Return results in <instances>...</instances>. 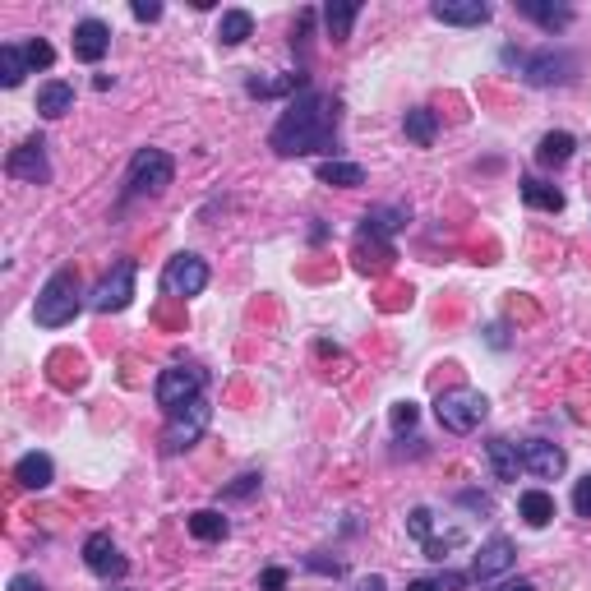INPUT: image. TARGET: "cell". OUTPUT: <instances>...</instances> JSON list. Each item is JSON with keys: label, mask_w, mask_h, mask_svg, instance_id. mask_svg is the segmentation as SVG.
I'll use <instances>...</instances> for the list:
<instances>
[{"label": "cell", "mask_w": 591, "mask_h": 591, "mask_svg": "<svg viewBox=\"0 0 591 591\" xmlns=\"http://www.w3.org/2000/svg\"><path fill=\"white\" fill-rule=\"evenodd\" d=\"M485 458H490V471H495V481H518L522 471V448L513 439H490L485 444Z\"/></svg>", "instance_id": "ac0fdd59"}, {"label": "cell", "mask_w": 591, "mask_h": 591, "mask_svg": "<svg viewBox=\"0 0 591 591\" xmlns=\"http://www.w3.org/2000/svg\"><path fill=\"white\" fill-rule=\"evenodd\" d=\"M171 181H176L171 153H162V148H139V153L130 157V171H125V199H157Z\"/></svg>", "instance_id": "3957f363"}, {"label": "cell", "mask_w": 591, "mask_h": 591, "mask_svg": "<svg viewBox=\"0 0 591 591\" xmlns=\"http://www.w3.org/2000/svg\"><path fill=\"white\" fill-rule=\"evenodd\" d=\"M134 259H121V264L111 268L107 278L97 282V291L88 296V310H97V314H121L125 305H130V296H134Z\"/></svg>", "instance_id": "ba28073f"}, {"label": "cell", "mask_w": 591, "mask_h": 591, "mask_svg": "<svg viewBox=\"0 0 591 591\" xmlns=\"http://www.w3.org/2000/svg\"><path fill=\"white\" fill-rule=\"evenodd\" d=\"M467 587V573H444V578H439V591H462Z\"/></svg>", "instance_id": "f35d334b"}, {"label": "cell", "mask_w": 591, "mask_h": 591, "mask_svg": "<svg viewBox=\"0 0 591 591\" xmlns=\"http://www.w3.org/2000/svg\"><path fill=\"white\" fill-rule=\"evenodd\" d=\"M430 14H435L439 24H458V28H481L490 24V5L485 0H435L430 5Z\"/></svg>", "instance_id": "5bb4252c"}, {"label": "cell", "mask_w": 591, "mask_h": 591, "mask_svg": "<svg viewBox=\"0 0 591 591\" xmlns=\"http://www.w3.org/2000/svg\"><path fill=\"white\" fill-rule=\"evenodd\" d=\"M24 74H33V70H28L24 47L5 42V47H0V84H5V88H19V84H24Z\"/></svg>", "instance_id": "4316f807"}, {"label": "cell", "mask_w": 591, "mask_h": 591, "mask_svg": "<svg viewBox=\"0 0 591 591\" xmlns=\"http://www.w3.org/2000/svg\"><path fill=\"white\" fill-rule=\"evenodd\" d=\"M10 591H42V582L28 578V573H14V578H10Z\"/></svg>", "instance_id": "74e56055"}, {"label": "cell", "mask_w": 591, "mask_h": 591, "mask_svg": "<svg viewBox=\"0 0 591 591\" xmlns=\"http://www.w3.org/2000/svg\"><path fill=\"white\" fill-rule=\"evenodd\" d=\"M24 56H28V70H51V61H56V51H51V42H42V37L24 42Z\"/></svg>", "instance_id": "f546056e"}, {"label": "cell", "mask_w": 591, "mask_h": 591, "mask_svg": "<svg viewBox=\"0 0 591 591\" xmlns=\"http://www.w3.org/2000/svg\"><path fill=\"white\" fill-rule=\"evenodd\" d=\"M522 199H527L531 208H541V213H559L564 208V190L550 181H541V176H522Z\"/></svg>", "instance_id": "7402d4cb"}, {"label": "cell", "mask_w": 591, "mask_h": 591, "mask_svg": "<svg viewBox=\"0 0 591 591\" xmlns=\"http://www.w3.org/2000/svg\"><path fill=\"white\" fill-rule=\"evenodd\" d=\"M361 591H384V578H370V582H365Z\"/></svg>", "instance_id": "b9f144b4"}, {"label": "cell", "mask_w": 591, "mask_h": 591, "mask_svg": "<svg viewBox=\"0 0 591 591\" xmlns=\"http://www.w3.org/2000/svg\"><path fill=\"white\" fill-rule=\"evenodd\" d=\"M84 310V291H79V278H74V268H56L42 291H37V305H33V319L42 328H65L74 324V314Z\"/></svg>", "instance_id": "7a4b0ae2"}, {"label": "cell", "mask_w": 591, "mask_h": 591, "mask_svg": "<svg viewBox=\"0 0 591 591\" xmlns=\"http://www.w3.org/2000/svg\"><path fill=\"white\" fill-rule=\"evenodd\" d=\"M111 51V28L102 19H84V24H74V56L84 65H97L102 56Z\"/></svg>", "instance_id": "9a60e30c"}, {"label": "cell", "mask_w": 591, "mask_h": 591, "mask_svg": "<svg viewBox=\"0 0 591 591\" xmlns=\"http://www.w3.org/2000/svg\"><path fill=\"white\" fill-rule=\"evenodd\" d=\"M259 591H287V568H264Z\"/></svg>", "instance_id": "8d00e7d4"}, {"label": "cell", "mask_w": 591, "mask_h": 591, "mask_svg": "<svg viewBox=\"0 0 591 591\" xmlns=\"http://www.w3.org/2000/svg\"><path fill=\"white\" fill-rule=\"evenodd\" d=\"M402 130H407V139H411V144L430 148V144H435V134H439V116H435L430 107H416V111H407V121H402Z\"/></svg>", "instance_id": "d4e9b609"}, {"label": "cell", "mask_w": 591, "mask_h": 591, "mask_svg": "<svg viewBox=\"0 0 591 591\" xmlns=\"http://www.w3.org/2000/svg\"><path fill=\"white\" fill-rule=\"evenodd\" d=\"M504 591H536V582H527V578H518V582H508Z\"/></svg>", "instance_id": "60d3db41"}, {"label": "cell", "mask_w": 591, "mask_h": 591, "mask_svg": "<svg viewBox=\"0 0 591 591\" xmlns=\"http://www.w3.org/2000/svg\"><path fill=\"white\" fill-rule=\"evenodd\" d=\"M254 490H259V471H245V476H236V481L222 490V499H250Z\"/></svg>", "instance_id": "1f68e13d"}, {"label": "cell", "mask_w": 591, "mask_h": 591, "mask_svg": "<svg viewBox=\"0 0 591 591\" xmlns=\"http://www.w3.org/2000/svg\"><path fill=\"white\" fill-rule=\"evenodd\" d=\"M518 14L531 19V24H541L550 37L573 24V10H568V5H550V0H518Z\"/></svg>", "instance_id": "2e32d148"}, {"label": "cell", "mask_w": 591, "mask_h": 591, "mask_svg": "<svg viewBox=\"0 0 591 591\" xmlns=\"http://www.w3.org/2000/svg\"><path fill=\"white\" fill-rule=\"evenodd\" d=\"M573 508H578V518H591V476L573 485Z\"/></svg>", "instance_id": "e575fe53"}, {"label": "cell", "mask_w": 591, "mask_h": 591, "mask_svg": "<svg viewBox=\"0 0 591 591\" xmlns=\"http://www.w3.org/2000/svg\"><path fill=\"white\" fill-rule=\"evenodd\" d=\"M568 467V453L550 439H527L522 444V471H531L536 481H559Z\"/></svg>", "instance_id": "7c38bea8"}, {"label": "cell", "mask_w": 591, "mask_h": 591, "mask_svg": "<svg viewBox=\"0 0 591 591\" xmlns=\"http://www.w3.org/2000/svg\"><path fill=\"white\" fill-rule=\"evenodd\" d=\"M518 513H522V522H527V527H550V522H555V495H550V490H522L518 495Z\"/></svg>", "instance_id": "d6986e66"}, {"label": "cell", "mask_w": 591, "mask_h": 591, "mask_svg": "<svg viewBox=\"0 0 591 591\" xmlns=\"http://www.w3.org/2000/svg\"><path fill=\"white\" fill-rule=\"evenodd\" d=\"M14 481L24 485V490H47L56 481V462L47 453H24V458L14 462Z\"/></svg>", "instance_id": "e0dca14e"}, {"label": "cell", "mask_w": 591, "mask_h": 591, "mask_svg": "<svg viewBox=\"0 0 591 591\" xmlns=\"http://www.w3.org/2000/svg\"><path fill=\"white\" fill-rule=\"evenodd\" d=\"M578 74V56L573 51H559V47H545L536 56H522V79L531 88H555V84H573Z\"/></svg>", "instance_id": "52a82bcc"}, {"label": "cell", "mask_w": 591, "mask_h": 591, "mask_svg": "<svg viewBox=\"0 0 591 591\" xmlns=\"http://www.w3.org/2000/svg\"><path fill=\"white\" fill-rule=\"evenodd\" d=\"M462 541H467L462 531H448V536H430V541H425V559H444L448 550H458Z\"/></svg>", "instance_id": "4dcf8cb0"}, {"label": "cell", "mask_w": 591, "mask_h": 591, "mask_svg": "<svg viewBox=\"0 0 591 591\" xmlns=\"http://www.w3.org/2000/svg\"><path fill=\"white\" fill-rule=\"evenodd\" d=\"M338 121L342 102L333 93L305 88L287 102V111L278 116L268 148L278 157H310V153H338Z\"/></svg>", "instance_id": "6da1fadb"}, {"label": "cell", "mask_w": 591, "mask_h": 591, "mask_svg": "<svg viewBox=\"0 0 591 591\" xmlns=\"http://www.w3.org/2000/svg\"><path fill=\"white\" fill-rule=\"evenodd\" d=\"M407 591H439V582L435 578H416V582H407Z\"/></svg>", "instance_id": "ab89813d"}, {"label": "cell", "mask_w": 591, "mask_h": 591, "mask_svg": "<svg viewBox=\"0 0 591 591\" xmlns=\"http://www.w3.org/2000/svg\"><path fill=\"white\" fill-rule=\"evenodd\" d=\"M573 148H578V139H573L568 130H550V134H541V144H536V162L555 171L573 157Z\"/></svg>", "instance_id": "44dd1931"}, {"label": "cell", "mask_w": 591, "mask_h": 591, "mask_svg": "<svg viewBox=\"0 0 591 591\" xmlns=\"http://www.w3.org/2000/svg\"><path fill=\"white\" fill-rule=\"evenodd\" d=\"M430 522H435V513L430 508H411V518H407V531L416 536V541H430Z\"/></svg>", "instance_id": "d6a6232c"}, {"label": "cell", "mask_w": 591, "mask_h": 591, "mask_svg": "<svg viewBox=\"0 0 591 591\" xmlns=\"http://www.w3.org/2000/svg\"><path fill=\"white\" fill-rule=\"evenodd\" d=\"M416 416H421V407H416V402H398V407H393V430H411V425H416Z\"/></svg>", "instance_id": "836d02e7"}, {"label": "cell", "mask_w": 591, "mask_h": 591, "mask_svg": "<svg viewBox=\"0 0 591 591\" xmlns=\"http://www.w3.org/2000/svg\"><path fill=\"white\" fill-rule=\"evenodd\" d=\"M319 181L338 185V190H356V185H365V171L356 167V162H338V157H328V162H319Z\"/></svg>", "instance_id": "cb8c5ba5"}, {"label": "cell", "mask_w": 591, "mask_h": 591, "mask_svg": "<svg viewBox=\"0 0 591 591\" xmlns=\"http://www.w3.org/2000/svg\"><path fill=\"white\" fill-rule=\"evenodd\" d=\"M356 19H361V5H324V24H328V37H333V42H347L351 37V24H356Z\"/></svg>", "instance_id": "83f0119b"}, {"label": "cell", "mask_w": 591, "mask_h": 591, "mask_svg": "<svg viewBox=\"0 0 591 591\" xmlns=\"http://www.w3.org/2000/svg\"><path fill=\"white\" fill-rule=\"evenodd\" d=\"M435 416L448 435H471V430H481V421L490 416V402H485V393H476V388H448V393L435 398Z\"/></svg>", "instance_id": "277c9868"}, {"label": "cell", "mask_w": 591, "mask_h": 591, "mask_svg": "<svg viewBox=\"0 0 591 591\" xmlns=\"http://www.w3.org/2000/svg\"><path fill=\"white\" fill-rule=\"evenodd\" d=\"M130 14L139 19V24H153V19H162V5H157V0H134Z\"/></svg>", "instance_id": "d590c367"}, {"label": "cell", "mask_w": 591, "mask_h": 591, "mask_svg": "<svg viewBox=\"0 0 591 591\" xmlns=\"http://www.w3.org/2000/svg\"><path fill=\"white\" fill-rule=\"evenodd\" d=\"M5 171H10L14 181H28V185H47L51 181V162H47V139L42 134H33V139H24V144L14 148L10 157H5Z\"/></svg>", "instance_id": "9c48e42d"}, {"label": "cell", "mask_w": 591, "mask_h": 591, "mask_svg": "<svg viewBox=\"0 0 591 591\" xmlns=\"http://www.w3.org/2000/svg\"><path fill=\"white\" fill-rule=\"evenodd\" d=\"M84 564L97 578H125V573H130V559L116 550V541H111L107 531H93L84 541Z\"/></svg>", "instance_id": "8fae6325"}, {"label": "cell", "mask_w": 591, "mask_h": 591, "mask_svg": "<svg viewBox=\"0 0 591 591\" xmlns=\"http://www.w3.org/2000/svg\"><path fill=\"white\" fill-rule=\"evenodd\" d=\"M204 388H208V374L199 370V365H167V370L157 374L153 398H157V407L171 416V411H181V407L204 398Z\"/></svg>", "instance_id": "5b68a950"}, {"label": "cell", "mask_w": 591, "mask_h": 591, "mask_svg": "<svg viewBox=\"0 0 591 591\" xmlns=\"http://www.w3.org/2000/svg\"><path fill=\"white\" fill-rule=\"evenodd\" d=\"M162 287L171 296H199L208 287V264L199 254H171L167 268H162Z\"/></svg>", "instance_id": "30bf717a"}, {"label": "cell", "mask_w": 591, "mask_h": 591, "mask_svg": "<svg viewBox=\"0 0 591 591\" xmlns=\"http://www.w3.org/2000/svg\"><path fill=\"white\" fill-rule=\"evenodd\" d=\"M208 421H213V407H208V398L190 402V407H181V411H171L167 430H162V453H167V458H176V453L194 448L199 439H204Z\"/></svg>", "instance_id": "8992f818"}, {"label": "cell", "mask_w": 591, "mask_h": 591, "mask_svg": "<svg viewBox=\"0 0 591 591\" xmlns=\"http://www.w3.org/2000/svg\"><path fill=\"white\" fill-rule=\"evenodd\" d=\"M185 527H190L194 541H227L231 522L222 518L218 508H199V513H190V518H185Z\"/></svg>", "instance_id": "603a6c76"}, {"label": "cell", "mask_w": 591, "mask_h": 591, "mask_svg": "<svg viewBox=\"0 0 591 591\" xmlns=\"http://www.w3.org/2000/svg\"><path fill=\"white\" fill-rule=\"evenodd\" d=\"M518 564V545L508 541V536H490V541L481 545V555H476V564H471V578H504L508 568Z\"/></svg>", "instance_id": "4fadbf2b"}, {"label": "cell", "mask_w": 591, "mask_h": 591, "mask_svg": "<svg viewBox=\"0 0 591 591\" xmlns=\"http://www.w3.org/2000/svg\"><path fill=\"white\" fill-rule=\"evenodd\" d=\"M407 218H411V208H374V213H365V231L370 236H388V231H398V227H407Z\"/></svg>", "instance_id": "f1b7e54d"}, {"label": "cell", "mask_w": 591, "mask_h": 591, "mask_svg": "<svg viewBox=\"0 0 591 591\" xmlns=\"http://www.w3.org/2000/svg\"><path fill=\"white\" fill-rule=\"evenodd\" d=\"M37 111H42L47 121H61L65 111H74V84H65V79L42 84L37 88Z\"/></svg>", "instance_id": "ffe728a7"}, {"label": "cell", "mask_w": 591, "mask_h": 591, "mask_svg": "<svg viewBox=\"0 0 591 591\" xmlns=\"http://www.w3.org/2000/svg\"><path fill=\"white\" fill-rule=\"evenodd\" d=\"M250 33H254V14L250 10H227V14H222V24H218V42H222V47H241Z\"/></svg>", "instance_id": "484cf974"}]
</instances>
